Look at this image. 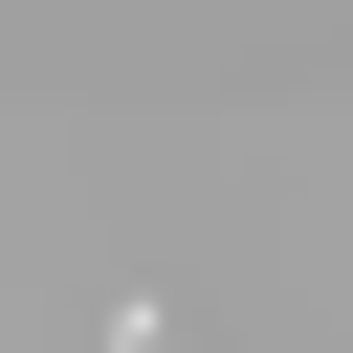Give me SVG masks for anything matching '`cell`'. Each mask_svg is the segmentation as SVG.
I'll use <instances>...</instances> for the list:
<instances>
[{
	"mask_svg": "<svg viewBox=\"0 0 353 353\" xmlns=\"http://www.w3.org/2000/svg\"><path fill=\"white\" fill-rule=\"evenodd\" d=\"M110 353H176V309H110Z\"/></svg>",
	"mask_w": 353,
	"mask_h": 353,
	"instance_id": "obj_1",
	"label": "cell"
}]
</instances>
